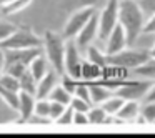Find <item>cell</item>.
<instances>
[{"label":"cell","mask_w":155,"mask_h":138,"mask_svg":"<svg viewBox=\"0 0 155 138\" xmlns=\"http://www.w3.org/2000/svg\"><path fill=\"white\" fill-rule=\"evenodd\" d=\"M98 37V12H95L90 17V20L85 24V27L78 32V35L75 37V43L80 50H87L88 45H92V42Z\"/></svg>","instance_id":"9"},{"label":"cell","mask_w":155,"mask_h":138,"mask_svg":"<svg viewBox=\"0 0 155 138\" xmlns=\"http://www.w3.org/2000/svg\"><path fill=\"white\" fill-rule=\"evenodd\" d=\"M60 77H62V75H58L54 68H52V70H48L47 73H45L40 80H38V83H37V93H35V97H37V98H48V95L52 93V90H54L58 83H60Z\"/></svg>","instance_id":"12"},{"label":"cell","mask_w":155,"mask_h":138,"mask_svg":"<svg viewBox=\"0 0 155 138\" xmlns=\"http://www.w3.org/2000/svg\"><path fill=\"white\" fill-rule=\"evenodd\" d=\"M50 98H37L35 101V110H34V115L44 118V120L50 121Z\"/></svg>","instance_id":"25"},{"label":"cell","mask_w":155,"mask_h":138,"mask_svg":"<svg viewBox=\"0 0 155 138\" xmlns=\"http://www.w3.org/2000/svg\"><path fill=\"white\" fill-rule=\"evenodd\" d=\"M5 67H7V62H5V52L0 48V77L5 73Z\"/></svg>","instance_id":"39"},{"label":"cell","mask_w":155,"mask_h":138,"mask_svg":"<svg viewBox=\"0 0 155 138\" xmlns=\"http://www.w3.org/2000/svg\"><path fill=\"white\" fill-rule=\"evenodd\" d=\"M18 82H20V91H27V93H30V95L37 93V83L38 82L35 80L34 75H32L28 70L18 78Z\"/></svg>","instance_id":"23"},{"label":"cell","mask_w":155,"mask_h":138,"mask_svg":"<svg viewBox=\"0 0 155 138\" xmlns=\"http://www.w3.org/2000/svg\"><path fill=\"white\" fill-rule=\"evenodd\" d=\"M27 70H28V67H25V65H22V63H8L7 67H5V73L14 75L15 78H20Z\"/></svg>","instance_id":"31"},{"label":"cell","mask_w":155,"mask_h":138,"mask_svg":"<svg viewBox=\"0 0 155 138\" xmlns=\"http://www.w3.org/2000/svg\"><path fill=\"white\" fill-rule=\"evenodd\" d=\"M34 0H12L8 4H2L0 5V12L4 15H14L18 12L25 10L27 7H30V4Z\"/></svg>","instance_id":"19"},{"label":"cell","mask_w":155,"mask_h":138,"mask_svg":"<svg viewBox=\"0 0 155 138\" xmlns=\"http://www.w3.org/2000/svg\"><path fill=\"white\" fill-rule=\"evenodd\" d=\"M65 75L80 80L82 78V58H80V48L77 47L74 40H67L65 43Z\"/></svg>","instance_id":"8"},{"label":"cell","mask_w":155,"mask_h":138,"mask_svg":"<svg viewBox=\"0 0 155 138\" xmlns=\"http://www.w3.org/2000/svg\"><path fill=\"white\" fill-rule=\"evenodd\" d=\"M28 72L34 75V78L37 82L47 73L48 72V60H47V57H45V53H40L38 57H35L34 60H32V63L28 65Z\"/></svg>","instance_id":"16"},{"label":"cell","mask_w":155,"mask_h":138,"mask_svg":"<svg viewBox=\"0 0 155 138\" xmlns=\"http://www.w3.org/2000/svg\"><path fill=\"white\" fill-rule=\"evenodd\" d=\"M104 75V68L92 63L90 60L82 62V80L84 82H97Z\"/></svg>","instance_id":"17"},{"label":"cell","mask_w":155,"mask_h":138,"mask_svg":"<svg viewBox=\"0 0 155 138\" xmlns=\"http://www.w3.org/2000/svg\"><path fill=\"white\" fill-rule=\"evenodd\" d=\"M72 97H74V95H72L70 91H68V90H67V88H65L62 83H58L57 87H55L54 90H52V93L48 95V98H50V100L58 101V103H64V105H67V107L70 105Z\"/></svg>","instance_id":"20"},{"label":"cell","mask_w":155,"mask_h":138,"mask_svg":"<svg viewBox=\"0 0 155 138\" xmlns=\"http://www.w3.org/2000/svg\"><path fill=\"white\" fill-rule=\"evenodd\" d=\"M125 47H128L127 43V35L125 30L120 24L115 25V28L110 32V35L107 37V45H105V53L107 55H115L118 52H122Z\"/></svg>","instance_id":"11"},{"label":"cell","mask_w":155,"mask_h":138,"mask_svg":"<svg viewBox=\"0 0 155 138\" xmlns=\"http://www.w3.org/2000/svg\"><path fill=\"white\" fill-rule=\"evenodd\" d=\"M75 97L82 98V100L92 103V98H90V88H88V83L87 82H77V87H75V91H74Z\"/></svg>","instance_id":"30"},{"label":"cell","mask_w":155,"mask_h":138,"mask_svg":"<svg viewBox=\"0 0 155 138\" xmlns=\"http://www.w3.org/2000/svg\"><path fill=\"white\" fill-rule=\"evenodd\" d=\"M134 72L137 75H140V77L147 78V80H155V58L150 57L143 65L134 68Z\"/></svg>","instance_id":"26"},{"label":"cell","mask_w":155,"mask_h":138,"mask_svg":"<svg viewBox=\"0 0 155 138\" xmlns=\"http://www.w3.org/2000/svg\"><path fill=\"white\" fill-rule=\"evenodd\" d=\"M148 52H150V57H152V58H155V45H153V47H152Z\"/></svg>","instance_id":"41"},{"label":"cell","mask_w":155,"mask_h":138,"mask_svg":"<svg viewBox=\"0 0 155 138\" xmlns=\"http://www.w3.org/2000/svg\"><path fill=\"white\" fill-rule=\"evenodd\" d=\"M44 38H40L32 28L28 27H17L14 34H10L5 40L0 42L2 50H15V48H32L42 47Z\"/></svg>","instance_id":"3"},{"label":"cell","mask_w":155,"mask_h":138,"mask_svg":"<svg viewBox=\"0 0 155 138\" xmlns=\"http://www.w3.org/2000/svg\"><path fill=\"white\" fill-rule=\"evenodd\" d=\"M95 12H97L95 7H84V8L75 10L74 14L68 17L67 24H65V27H64V32H62V35H64L65 40H70V38L77 37L78 32L85 27V24L90 20V17L95 14Z\"/></svg>","instance_id":"6"},{"label":"cell","mask_w":155,"mask_h":138,"mask_svg":"<svg viewBox=\"0 0 155 138\" xmlns=\"http://www.w3.org/2000/svg\"><path fill=\"white\" fill-rule=\"evenodd\" d=\"M88 117L84 111H74V125H87Z\"/></svg>","instance_id":"37"},{"label":"cell","mask_w":155,"mask_h":138,"mask_svg":"<svg viewBox=\"0 0 155 138\" xmlns=\"http://www.w3.org/2000/svg\"><path fill=\"white\" fill-rule=\"evenodd\" d=\"M143 101H145V103H147V101H155V83L152 85V88L148 90V93L145 95Z\"/></svg>","instance_id":"40"},{"label":"cell","mask_w":155,"mask_h":138,"mask_svg":"<svg viewBox=\"0 0 155 138\" xmlns=\"http://www.w3.org/2000/svg\"><path fill=\"white\" fill-rule=\"evenodd\" d=\"M70 107L74 108V111H84V113H87V111L90 110V103L82 100V98H78V97H75V95L72 97Z\"/></svg>","instance_id":"33"},{"label":"cell","mask_w":155,"mask_h":138,"mask_svg":"<svg viewBox=\"0 0 155 138\" xmlns=\"http://www.w3.org/2000/svg\"><path fill=\"white\" fill-rule=\"evenodd\" d=\"M42 38H44V45H42L44 53L50 67L58 75H65V43L67 40L64 38V35L52 30H47Z\"/></svg>","instance_id":"2"},{"label":"cell","mask_w":155,"mask_h":138,"mask_svg":"<svg viewBox=\"0 0 155 138\" xmlns=\"http://www.w3.org/2000/svg\"><path fill=\"white\" fill-rule=\"evenodd\" d=\"M145 22L147 17L138 5V0H118V24L125 30L128 47H132L143 34Z\"/></svg>","instance_id":"1"},{"label":"cell","mask_w":155,"mask_h":138,"mask_svg":"<svg viewBox=\"0 0 155 138\" xmlns=\"http://www.w3.org/2000/svg\"><path fill=\"white\" fill-rule=\"evenodd\" d=\"M88 88H90V98L92 103L95 105H102L105 100H108L110 97H114V90L108 87H105L104 83H98V82H87Z\"/></svg>","instance_id":"14"},{"label":"cell","mask_w":155,"mask_h":138,"mask_svg":"<svg viewBox=\"0 0 155 138\" xmlns=\"http://www.w3.org/2000/svg\"><path fill=\"white\" fill-rule=\"evenodd\" d=\"M140 117L145 123H155V101H147L140 108Z\"/></svg>","instance_id":"28"},{"label":"cell","mask_w":155,"mask_h":138,"mask_svg":"<svg viewBox=\"0 0 155 138\" xmlns=\"http://www.w3.org/2000/svg\"><path fill=\"white\" fill-rule=\"evenodd\" d=\"M15 28H17L15 25L8 24V22H2V20H0V42L5 40L10 34H14Z\"/></svg>","instance_id":"36"},{"label":"cell","mask_w":155,"mask_h":138,"mask_svg":"<svg viewBox=\"0 0 155 138\" xmlns=\"http://www.w3.org/2000/svg\"><path fill=\"white\" fill-rule=\"evenodd\" d=\"M143 34H155V14L147 18L145 27H143Z\"/></svg>","instance_id":"38"},{"label":"cell","mask_w":155,"mask_h":138,"mask_svg":"<svg viewBox=\"0 0 155 138\" xmlns=\"http://www.w3.org/2000/svg\"><path fill=\"white\" fill-rule=\"evenodd\" d=\"M153 82L147 80V82H127L122 83L118 88H115L114 93L117 97L124 98V100H132V101H138L140 98H145V95L148 93V90L152 88Z\"/></svg>","instance_id":"7"},{"label":"cell","mask_w":155,"mask_h":138,"mask_svg":"<svg viewBox=\"0 0 155 138\" xmlns=\"http://www.w3.org/2000/svg\"><path fill=\"white\" fill-rule=\"evenodd\" d=\"M118 24V0H107L105 7L98 14V37L107 40L110 32Z\"/></svg>","instance_id":"5"},{"label":"cell","mask_w":155,"mask_h":138,"mask_svg":"<svg viewBox=\"0 0 155 138\" xmlns=\"http://www.w3.org/2000/svg\"><path fill=\"white\" fill-rule=\"evenodd\" d=\"M44 47H32V48H15V50H4L5 52V62L8 63H22L25 67L32 63L35 57L44 53Z\"/></svg>","instance_id":"10"},{"label":"cell","mask_w":155,"mask_h":138,"mask_svg":"<svg viewBox=\"0 0 155 138\" xmlns=\"http://www.w3.org/2000/svg\"><path fill=\"white\" fill-rule=\"evenodd\" d=\"M100 4V0H64V7L65 8H74V10H78V8L84 7H95Z\"/></svg>","instance_id":"27"},{"label":"cell","mask_w":155,"mask_h":138,"mask_svg":"<svg viewBox=\"0 0 155 138\" xmlns=\"http://www.w3.org/2000/svg\"><path fill=\"white\" fill-rule=\"evenodd\" d=\"M55 123L57 125H74V108L68 105V107L65 108L64 113L55 120Z\"/></svg>","instance_id":"32"},{"label":"cell","mask_w":155,"mask_h":138,"mask_svg":"<svg viewBox=\"0 0 155 138\" xmlns=\"http://www.w3.org/2000/svg\"><path fill=\"white\" fill-rule=\"evenodd\" d=\"M138 5L142 7V10H143L147 18L155 14V0H138Z\"/></svg>","instance_id":"35"},{"label":"cell","mask_w":155,"mask_h":138,"mask_svg":"<svg viewBox=\"0 0 155 138\" xmlns=\"http://www.w3.org/2000/svg\"><path fill=\"white\" fill-rule=\"evenodd\" d=\"M0 87L8 88V90H14V91H20V82H18V78H15L14 75L4 73L2 77H0Z\"/></svg>","instance_id":"29"},{"label":"cell","mask_w":155,"mask_h":138,"mask_svg":"<svg viewBox=\"0 0 155 138\" xmlns=\"http://www.w3.org/2000/svg\"><path fill=\"white\" fill-rule=\"evenodd\" d=\"M8 2H12V0H0V5H2V4H8Z\"/></svg>","instance_id":"42"},{"label":"cell","mask_w":155,"mask_h":138,"mask_svg":"<svg viewBox=\"0 0 155 138\" xmlns=\"http://www.w3.org/2000/svg\"><path fill=\"white\" fill-rule=\"evenodd\" d=\"M0 100L4 101L8 108L17 111L18 110V105H20V91H14V90H8V88L0 87Z\"/></svg>","instance_id":"18"},{"label":"cell","mask_w":155,"mask_h":138,"mask_svg":"<svg viewBox=\"0 0 155 138\" xmlns=\"http://www.w3.org/2000/svg\"><path fill=\"white\" fill-rule=\"evenodd\" d=\"M140 115V105L138 101H132V100H125V103L122 105V108L118 110L117 117L120 121H132Z\"/></svg>","instance_id":"15"},{"label":"cell","mask_w":155,"mask_h":138,"mask_svg":"<svg viewBox=\"0 0 155 138\" xmlns=\"http://www.w3.org/2000/svg\"><path fill=\"white\" fill-rule=\"evenodd\" d=\"M150 58V52L148 50H140V48H124L122 52L115 55H107V62L108 65L112 67H117V68H137L140 65H143L145 62Z\"/></svg>","instance_id":"4"},{"label":"cell","mask_w":155,"mask_h":138,"mask_svg":"<svg viewBox=\"0 0 155 138\" xmlns=\"http://www.w3.org/2000/svg\"><path fill=\"white\" fill-rule=\"evenodd\" d=\"M50 101H52V105H50V121H55V120H57V118L65 111L67 105L58 103V101H54V100H50Z\"/></svg>","instance_id":"34"},{"label":"cell","mask_w":155,"mask_h":138,"mask_svg":"<svg viewBox=\"0 0 155 138\" xmlns=\"http://www.w3.org/2000/svg\"><path fill=\"white\" fill-rule=\"evenodd\" d=\"M124 103H125V100H124V98L117 97V95L114 93V97H110L108 100H105L104 103L100 105V107L104 108L105 111H107V115L114 117V115H117V113H118V110L122 108V105H124Z\"/></svg>","instance_id":"24"},{"label":"cell","mask_w":155,"mask_h":138,"mask_svg":"<svg viewBox=\"0 0 155 138\" xmlns=\"http://www.w3.org/2000/svg\"><path fill=\"white\" fill-rule=\"evenodd\" d=\"M87 117H88V123H94V125H100V123H107L110 121V115H107V111L98 105V107H94L87 111Z\"/></svg>","instance_id":"22"},{"label":"cell","mask_w":155,"mask_h":138,"mask_svg":"<svg viewBox=\"0 0 155 138\" xmlns=\"http://www.w3.org/2000/svg\"><path fill=\"white\" fill-rule=\"evenodd\" d=\"M35 101L37 97L30 95L27 91H20V105H18V123H28L32 117H34L35 110Z\"/></svg>","instance_id":"13"},{"label":"cell","mask_w":155,"mask_h":138,"mask_svg":"<svg viewBox=\"0 0 155 138\" xmlns=\"http://www.w3.org/2000/svg\"><path fill=\"white\" fill-rule=\"evenodd\" d=\"M85 55H87V60H90L92 63L98 65V67L105 68L108 67V62H107V53H102L97 47H92L88 45V48L85 50Z\"/></svg>","instance_id":"21"}]
</instances>
